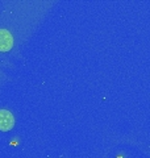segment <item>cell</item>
Masks as SVG:
<instances>
[{"label": "cell", "instance_id": "obj_1", "mask_svg": "<svg viewBox=\"0 0 150 158\" xmlns=\"http://www.w3.org/2000/svg\"><path fill=\"white\" fill-rule=\"evenodd\" d=\"M15 127V117L8 110H0V132H9Z\"/></svg>", "mask_w": 150, "mask_h": 158}, {"label": "cell", "instance_id": "obj_2", "mask_svg": "<svg viewBox=\"0 0 150 158\" xmlns=\"http://www.w3.org/2000/svg\"><path fill=\"white\" fill-rule=\"evenodd\" d=\"M13 46V37L7 29H0V52H9Z\"/></svg>", "mask_w": 150, "mask_h": 158}]
</instances>
